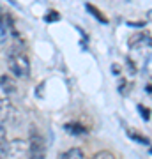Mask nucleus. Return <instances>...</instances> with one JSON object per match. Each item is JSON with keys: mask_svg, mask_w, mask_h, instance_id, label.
I'll return each mask as SVG.
<instances>
[{"mask_svg": "<svg viewBox=\"0 0 152 159\" xmlns=\"http://www.w3.org/2000/svg\"><path fill=\"white\" fill-rule=\"evenodd\" d=\"M9 60V69L16 78H27L30 73V64H28L27 55L21 50H11L7 55Z\"/></svg>", "mask_w": 152, "mask_h": 159, "instance_id": "nucleus-1", "label": "nucleus"}, {"mask_svg": "<svg viewBox=\"0 0 152 159\" xmlns=\"http://www.w3.org/2000/svg\"><path fill=\"white\" fill-rule=\"evenodd\" d=\"M2 159H28V140H11Z\"/></svg>", "mask_w": 152, "mask_h": 159, "instance_id": "nucleus-2", "label": "nucleus"}, {"mask_svg": "<svg viewBox=\"0 0 152 159\" xmlns=\"http://www.w3.org/2000/svg\"><path fill=\"white\" fill-rule=\"evenodd\" d=\"M28 159H46V143L37 133H34L28 140Z\"/></svg>", "mask_w": 152, "mask_h": 159, "instance_id": "nucleus-3", "label": "nucleus"}, {"mask_svg": "<svg viewBox=\"0 0 152 159\" xmlns=\"http://www.w3.org/2000/svg\"><path fill=\"white\" fill-rule=\"evenodd\" d=\"M11 102L4 99V97H0V125H4L9 119V115H11Z\"/></svg>", "mask_w": 152, "mask_h": 159, "instance_id": "nucleus-4", "label": "nucleus"}, {"mask_svg": "<svg viewBox=\"0 0 152 159\" xmlns=\"http://www.w3.org/2000/svg\"><path fill=\"white\" fill-rule=\"evenodd\" d=\"M7 145H9V140H7V131L4 125H0V159L4 157V154L7 150Z\"/></svg>", "mask_w": 152, "mask_h": 159, "instance_id": "nucleus-5", "label": "nucleus"}, {"mask_svg": "<svg viewBox=\"0 0 152 159\" xmlns=\"http://www.w3.org/2000/svg\"><path fill=\"white\" fill-rule=\"evenodd\" d=\"M60 159H85V157H83V152L80 148H71L66 154H62Z\"/></svg>", "mask_w": 152, "mask_h": 159, "instance_id": "nucleus-6", "label": "nucleus"}, {"mask_svg": "<svg viewBox=\"0 0 152 159\" xmlns=\"http://www.w3.org/2000/svg\"><path fill=\"white\" fill-rule=\"evenodd\" d=\"M66 129H67L69 133H73V134H85V127H81V125L67 124V125H66Z\"/></svg>", "mask_w": 152, "mask_h": 159, "instance_id": "nucleus-7", "label": "nucleus"}, {"mask_svg": "<svg viewBox=\"0 0 152 159\" xmlns=\"http://www.w3.org/2000/svg\"><path fill=\"white\" fill-rule=\"evenodd\" d=\"M87 11H90V12H92V14H94V16L97 18V20H101L103 23H106V18L103 16V14H99V12L96 11V7H94V6H89V4H87Z\"/></svg>", "mask_w": 152, "mask_h": 159, "instance_id": "nucleus-8", "label": "nucleus"}, {"mask_svg": "<svg viewBox=\"0 0 152 159\" xmlns=\"http://www.w3.org/2000/svg\"><path fill=\"white\" fill-rule=\"evenodd\" d=\"M90 159H115V157L110 152H97L94 157H90Z\"/></svg>", "mask_w": 152, "mask_h": 159, "instance_id": "nucleus-9", "label": "nucleus"}, {"mask_svg": "<svg viewBox=\"0 0 152 159\" xmlns=\"http://www.w3.org/2000/svg\"><path fill=\"white\" fill-rule=\"evenodd\" d=\"M138 108H140L141 115H143V117H145V119H149V111H147V110H143V106H138Z\"/></svg>", "mask_w": 152, "mask_h": 159, "instance_id": "nucleus-10", "label": "nucleus"}]
</instances>
